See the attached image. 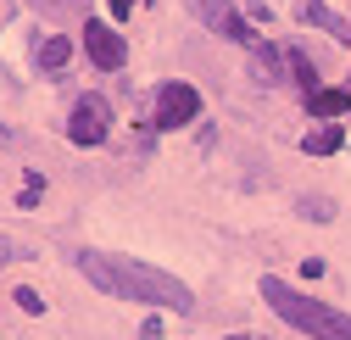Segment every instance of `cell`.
I'll return each instance as SVG.
<instances>
[{
	"mask_svg": "<svg viewBox=\"0 0 351 340\" xmlns=\"http://www.w3.org/2000/svg\"><path fill=\"white\" fill-rule=\"evenodd\" d=\"M78 274L90 279L95 290L106 295H123V302H145V307H162V313H179L190 318L195 313V295L184 279H173L140 257H112V251H78Z\"/></svg>",
	"mask_w": 351,
	"mask_h": 340,
	"instance_id": "1",
	"label": "cell"
},
{
	"mask_svg": "<svg viewBox=\"0 0 351 340\" xmlns=\"http://www.w3.org/2000/svg\"><path fill=\"white\" fill-rule=\"evenodd\" d=\"M262 302H268L290 329H301L306 340H351V318L340 313V307H329V302H318V295H301V290H290L285 279H262Z\"/></svg>",
	"mask_w": 351,
	"mask_h": 340,
	"instance_id": "2",
	"label": "cell"
},
{
	"mask_svg": "<svg viewBox=\"0 0 351 340\" xmlns=\"http://www.w3.org/2000/svg\"><path fill=\"white\" fill-rule=\"evenodd\" d=\"M190 117H201V95L190 90V84L173 78V84H162V90L151 95V123L156 129H184Z\"/></svg>",
	"mask_w": 351,
	"mask_h": 340,
	"instance_id": "3",
	"label": "cell"
},
{
	"mask_svg": "<svg viewBox=\"0 0 351 340\" xmlns=\"http://www.w3.org/2000/svg\"><path fill=\"white\" fill-rule=\"evenodd\" d=\"M190 12H195V17H201V28H212L217 39L256 45V28H245V12H234L229 0H190Z\"/></svg>",
	"mask_w": 351,
	"mask_h": 340,
	"instance_id": "4",
	"label": "cell"
},
{
	"mask_svg": "<svg viewBox=\"0 0 351 340\" xmlns=\"http://www.w3.org/2000/svg\"><path fill=\"white\" fill-rule=\"evenodd\" d=\"M106 134H112L106 101H101V95H84V101L73 106V117H67V140H73V145H101Z\"/></svg>",
	"mask_w": 351,
	"mask_h": 340,
	"instance_id": "5",
	"label": "cell"
},
{
	"mask_svg": "<svg viewBox=\"0 0 351 340\" xmlns=\"http://www.w3.org/2000/svg\"><path fill=\"white\" fill-rule=\"evenodd\" d=\"M84 51H90V62H95L101 73H117V67L128 62L123 34H117V28H106V23H90V28H84Z\"/></svg>",
	"mask_w": 351,
	"mask_h": 340,
	"instance_id": "6",
	"label": "cell"
},
{
	"mask_svg": "<svg viewBox=\"0 0 351 340\" xmlns=\"http://www.w3.org/2000/svg\"><path fill=\"white\" fill-rule=\"evenodd\" d=\"M251 73H256V84H268V90L290 84V67H285V45H251Z\"/></svg>",
	"mask_w": 351,
	"mask_h": 340,
	"instance_id": "7",
	"label": "cell"
},
{
	"mask_svg": "<svg viewBox=\"0 0 351 340\" xmlns=\"http://www.w3.org/2000/svg\"><path fill=\"white\" fill-rule=\"evenodd\" d=\"M285 67H290V84H295V90L318 95V67H313V56H306L301 45H285Z\"/></svg>",
	"mask_w": 351,
	"mask_h": 340,
	"instance_id": "8",
	"label": "cell"
},
{
	"mask_svg": "<svg viewBox=\"0 0 351 340\" xmlns=\"http://www.w3.org/2000/svg\"><path fill=\"white\" fill-rule=\"evenodd\" d=\"M306 112H313V117H340V112H351V90H318V95H306Z\"/></svg>",
	"mask_w": 351,
	"mask_h": 340,
	"instance_id": "9",
	"label": "cell"
},
{
	"mask_svg": "<svg viewBox=\"0 0 351 340\" xmlns=\"http://www.w3.org/2000/svg\"><path fill=\"white\" fill-rule=\"evenodd\" d=\"M67 62H73V39L56 34V39H45V45H39V73H62Z\"/></svg>",
	"mask_w": 351,
	"mask_h": 340,
	"instance_id": "10",
	"label": "cell"
},
{
	"mask_svg": "<svg viewBox=\"0 0 351 340\" xmlns=\"http://www.w3.org/2000/svg\"><path fill=\"white\" fill-rule=\"evenodd\" d=\"M306 23H318V28H324V34H335V39H346V34H351V28L324 6V0H306Z\"/></svg>",
	"mask_w": 351,
	"mask_h": 340,
	"instance_id": "11",
	"label": "cell"
},
{
	"mask_svg": "<svg viewBox=\"0 0 351 340\" xmlns=\"http://www.w3.org/2000/svg\"><path fill=\"white\" fill-rule=\"evenodd\" d=\"M295 212H301L306 223H329V218H335V201H329V195H301Z\"/></svg>",
	"mask_w": 351,
	"mask_h": 340,
	"instance_id": "12",
	"label": "cell"
},
{
	"mask_svg": "<svg viewBox=\"0 0 351 340\" xmlns=\"http://www.w3.org/2000/svg\"><path fill=\"white\" fill-rule=\"evenodd\" d=\"M301 145H306V151H313V156H335V151L346 145V134H340V129H313V134H306Z\"/></svg>",
	"mask_w": 351,
	"mask_h": 340,
	"instance_id": "13",
	"label": "cell"
},
{
	"mask_svg": "<svg viewBox=\"0 0 351 340\" xmlns=\"http://www.w3.org/2000/svg\"><path fill=\"white\" fill-rule=\"evenodd\" d=\"M12 295H17V307H23V313H34V318L45 313V295H39V290H12Z\"/></svg>",
	"mask_w": 351,
	"mask_h": 340,
	"instance_id": "14",
	"label": "cell"
},
{
	"mask_svg": "<svg viewBox=\"0 0 351 340\" xmlns=\"http://www.w3.org/2000/svg\"><path fill=\"white\" fill-rule=\"evenodd\" d=\"M17 257H28V251H17V240H6V234H0V268H6V263H17Z\"/></svg>",
	"mask_w": 351,
	"mask_h": 340,
	"instance_id": "15",
	"label": "cell"
},
{
	"mask_svg": "<svg viewBox=\"0 0 351 340\" xmlns=\"http://www.w3.org/2000/svg\"><path fill=\"white\" fill-rule=\"evenodd\" d=\"M140 340H162V324H156V318H145V329H140Z\"/></svg>",
	"mask_w": 351,
	"mask_h": 340,
	"instance_id": "16",
	"label": "cell"
},
{
	"mask_svg": "<svg viewBox=\"0 0 351 340\" xmlns=\"http://www.w3.org/2000/svg\"><path fill=\"white\" fill-rule=\"evenodd\" d=\"M134 6H140V0H112V17H128Z\"/></svg>",
	"mask_w": 351,
	"mask_h": 340,
	"instance_id": "17",
	"label": "cell"
},
{
	"mask_svg": "<svg viewBox=\"0 0 351 340\" xmlns=\"http://www.w3.org/2000/svg\"><path fill=\"white\" fill-rule=\"evenodd\" d=\"M234 340H256V335H234Z\"/></svg>",
	"mask_w": 351,
	"mask_h": 340,
	"instance_id": "18",
	"label": "cell"
}]
</instances>
